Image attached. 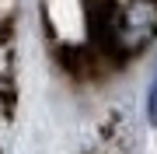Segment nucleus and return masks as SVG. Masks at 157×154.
Segmentation results:
<instances>
[{"mask_svg":"<svg viewBox=\"0 0 157 154\" xmlns=\"http://www.w3.org/2000/svg\"><path fill=\"white\" fill-rule=\"evenodd\" d=\"M157 32V4L154 0H129L122 14L115 18V39L126 42L129 49H136Z\"/></svg>","mask_w":157,"mask_h":154,"instance_id":"obj_1","label":"nucleus"},{"mask_svg":"<svg viewBox=\"0 0 157 154\" xmlns=\"http://www.w3.org/2000/svg\"><path fill=\"white\" fill-rule=\"evenodd\" d=\"M147 123L157 126V67L150 74V84H147Z\"/></svg>","mask_w":157,"mask_h":154,"instance_id":"obj_2","label":"nucleus"}]
</instances>
